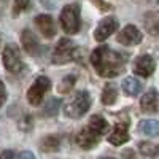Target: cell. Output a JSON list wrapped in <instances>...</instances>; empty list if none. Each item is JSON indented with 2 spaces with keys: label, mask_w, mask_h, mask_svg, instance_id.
Listing matches in <instances>:
<instances>
[{
  "label": "cell",
  "mask_w": 159,
  "mask_h": 159,
  "mask_svg": "<svg viewBox=\"0 0 159 159\" xmlns=\"http://www.w3.org/2000/svg\"><path fill=\"white\" fill-rule=\"evenodd\" d=\"M127 56L110 49L108 46H99L91 52V62L96 72L103 78H113L124 70Z\"/></svg>",
  "instance_id": "6da1fadb"
},
{
  "label": "cell",
  "mask_w": 159,
  "mask_h": 159,
  "mask_svg": "<svg viewBox=\"0 0 159 159\" xmlns=\"http://www.w3.org/2000/svg\"><path fill=\"white\" fill-rule=\"evenodd\" d=\"M143 25L148 34L159 37V11H148L143 16Z\"/></svg>",
  "instance_id": "9a60e30c"
},
{
  "label": "cell",
  "mask_w": 159,
  "mask_h": 159,
  "mask_svg": "<svg viewBox=\"0 0 159 159\" xmlns=\"http://www.w3.org/2000/svg\"><path fill=\"white\" fill-rule=\"evenodd\" d=\"M29 7H30V0H15V3H13V16H19Z\"/></svg>",
  "instance_id": "cb8c5ba5"
},
{
  "label": "cell",
  "mask_w": 159,
  "mask_h": 159,
  "mask_svg": "<svg viewBox=\"0 0 159 159\" xmlns=\"http://www.w3.org/2000/svg\"><path fill=\"white\" fill-rule=\"evenodd\" d=\"M16 159H35V157H34V154H32L30 151H22Z\"/></svg>",
  "instance_id": "83f0119b"
},
{
  "label": "cell",
  "mask_w": 159,
  "mask_h": 159,
  "mask_svg": "<svg viewBox=\"0 0 159 159\" xmlns=\"http://www.w3.org/2000/svg\"><path fill=\"white\" fill-rule=\"evenodd\" d=\"M116 29H118V19L113 18V16H107V18H103L96 27L94 38L97 42H103V40H107Z\"/></svg>",
  "instance_id": "52a82bcc"
},
{
  "label": "cell",
  "mask_w": 159,
  "mask_h": 159,
  "mask_svg": "<svg viewBox=\"0 0 159 159\" xmlns=\"http://www.w3.org/2000/svg\"><path fill=\"white\" fill-rule=\"evenodd\" d=\"M59 147H61V139L57 135H48L42 140V143H40V148H42L43 151H46V153L57 151Z\"/></svg>",
  "instance_id": "ffe728a7"
},
{
  "label": "cell",
  "mask_w": 159,
  "mask_h": 159,
  "mask_svg": "<svg viewBox=\"0 0 159 159\" xmlns=\"http://www.w3.org/2000/svg\"><path fill=\"white\" fill-rule=\"evenodd\" d=\"M80 5L78 3H69L61 11V27L65 34L75 35L80 30Z\"/></svg>",
  "instance_id": "3957f363"
},
{
  "label": "cell",
  "mask_w": 159,
  "mask_h": 159,
  "mask_svg": "<svg viewBox=\"0 0 159 159\" xmlns=\"http://www.w3.org/2000/svg\"><path fill=\"white\" fill-rule=\"evenodd\" d=\"M2 57H3V65L8 72L19 73L22 70L24 65H22V59H21V52L16 45H7Z\"/></svg>",
  "instance_id": "5b68a950"
},
{
  "label": "cell",
  "mask_w": 159,
  "mask_h": 159,
  "mask_svg": "<svg viewBox=\"0 0 159 159\" xmlns=\"http://www.w3.org/2000/svg\"><path fill=\"white\" fill-rule=\"evenodd\" d=\"M0 159H16V156L11 150H7V151H3L2 154H0Z\"/></svg>",
  "instance_id": "484cf974"
},
{
  "label": "cell",
  "mask_w": 159,
  "mask_h": 159,
  "mask_svg": "<svg viewBox=\"0 0 159 159\" xmlns=\"http://www.w3.org/2000/svg\"><path fill=\"white\" fill-rule=\"evenodd\" d=\"M118 99V89L113 83H108L107 86L103 88L102 92V103L103 105H113Z\"/></svg>",
  "instance_id": "d6986e66"
},
{
  "label": "cell",
  "mask_w": 159,
  "mask_h": 159,
  "mask_svg": "<svg viewBox=\"0 0 159 159\" xmlns=\"http://www.w3.org/2000/svg\"><path fill=\"white\" fill-rule=\"evenodd\" d=\"M140 108L147 113H159V91L150 89L140 100Z\"/></svg>",
  "instance_id": "8fae6325"
},
{
  "label": "cell",
  "mask_w": 159,
  "mask_h": 159,
  "mask_svg": "<svg viewBox=\"0 0 159 159\" xmlns=\"http://www.w3.org/2000/svg\"><path fill=\"white\" fill-rule=\"evenodd\" d=\"M142 32L135 27V25H132V24H129V25H126V27L119 32V35H118V42L121 43V45H124V46H135V45H139L140 42H142Z\"/></svg>",
  "instance_id": "ba28073f"
},
{
  "label": "cell",
  "mask_w": 159,
  "mask_h": 159,
  "mask_svg": "<svg viewBox=\"0 0 159 159\" xmlns=\"http://www.w3.org/2000/svg\"><path fill=\"white\" fill-rule=\"evenodd\" d=\"M99 139H100V135L97 134V132L92 130L89 126H86L78 132L76 143H78V147H81L83 150H91L99 143Z\"/></svg>",
  "instance_id": "9c48e42d"
},
{
  "label": "cell",
  "mask_w": 159,
  "mask_h": 159,
  "mask_svg": "<svg viewBox=\"0 0 159 159\" xmlns=\"http://www.w3.org/2000/svg\"><path fill=\"white\" fill-rule=\"evenodd\" d=\"M156 69V64H154V59L148 54H143L140 57L135 59L134 62V72L143 78H148Z\"/></svg>",
  "instance_id": "30bf717a"
},
{
  "label": "cell",
  "mask_w": 159,
  "mask_h": 159,
  "mask_svg": "<svg viewBox=\"0 0 159 159\" xmlns=\"http://www.w3.org/2000/svg\"><path fill=\"white\" fill-rule=\"evenodd\" d=\"M59 105H61V100H59V99H51V100H48L46 107H45V110H43V115H45V116H54V115L57 113V110H59Z\"/></svg>",
  "instance_id": "603a6c76"
},
{
  "label": "cell",
  "mask_w": 159,
  "mask_h": 159,
  "mask_svg": "<svg viewBox=\"0 0 159 159\" xmlns=\"http://www.w3.org/2000/svg\"><path fill=\"white\" fill-rule=\"evenodd\" d=\"M154 3H157V5H159V0H154Z\"/></svg>",
  "instance_id": "f1b7e54d"
},
{
  "label": "cell",
  "mask_w": 159,
  "mask_h": 159,
  "mask_svg": "<svg viewBox=\"0 0 159 159\" xmlns=\"http://www.w3.org/2000/svg\"><path fill=\"white\" fill-rule=\"evenodd\" d=\"M35 25L38 27V30L42 32L43 37L46 38H52L56 34V25H54V21L49 15H38L35 19H34Z\"/></svg>",
  "instance_id": "4fadbf2b"
},
{
  "label": "cell",
  "mask_w": 159,
  "mask_h": 159,
  "mask_svg": "<svg viewBox=\"0 0 159 159\" xmlns=\"http://www.w3.org/2000/svg\"><path fill=\"white\" fill-rule=\"evenodd\" d=\"M102 159H111V157H102Z\"/></svg>",
  "instance_id": "f546056e"
},
{
  "label": "cell",
  "mask_w": 159,
  "mask_h": 159,
  "mask_svg": "<svg viewBox=\"0 0 159 159\" xmlns=\"http://www.w3.org/2000/svg\"><path fill=\"white\" fill-rule=\"evenodd\" d=\"M51 88V81H49V78L46 76H38L34 84L29 88L27 91V100L30 105H40L46 94V91Z\"/></svg>",
  "instance_id": "8992f818"
},
{
  "label": "cell",
  "mask_w": 159,
  "mask_h": 159,
  "mask_svg": "<svg viewBox=\"0 0 159 159\" xmlns=\"http://www.w3.org/2000/svg\"><path fill=\"white\" fill-rule=\"evenodd\" d=\"M94 3L100 8V10H111V5H108V3H105L103 0H94Z\"/></svg>",
  "instance_id": "4316f807"
},
{
  "label": "cell",
  "mask_w": 159,
  "mask_h": 159,
  "mask_svg": "<svg viewBox=\"0 0 159 159\" xmlns=\"http://www.w3.org/2000/svg\"><path fill=\"white\" fill-rule=\"evenodd\" d=\"M123 91L126 92L127 96L130 97H135L140 94V91H142V84L137 78L134 76H129V78H124V81H123Z\"/></svg>",
  "instance_id": "e0dca14e"
},
{
  "label": "cell",
  "mask_w": 159,
  "mask_h": 159,
  "mask_svg": "<svg viewBox=\"0 0 159 159\" xmlns=\"http://www.w3.org/2000/svg\"><path fill=\"white\" fill-rule=\"evenodd\" d=\"M5 100H7V91H5V84L0 80V107L5 103Z\"/></svg>",
  "instance_id": "d4e9b609"
},
{
  "label": "cell",
  "mask_w": 159,
  "mask_h": 159,
  "mask_svg": "<svg viewBox=\"0 0 159 159\" xmlns=\"http://www.w3.org/2000/svg\"><path fill=\"white\" fill-rule=\"evenodd\" d=\"M92 130H96L99 135H103V134H107V130H108V123H107V119H105L103 116L100 115H94V116H91L89 119V124H88Z\"/></svg>",
  "instance_id": "ac0fdd59"
},
{
  "label": "cell",
  "mask_w": 159,
  "mask_h": 159,
  "mask_svg": "<svg viewBox=\"0 0 159 159\" xmlns=\"http://www.w3.org/2000/svg\"><path fill=\"white\" fill-rule=\"evenodd\" d=\"M129 140V130H127V123H118L111 134L108 135V142L115 147H119V145H123Z\"/></svg>",
  "instance_id": "5bb4252c"
},
{
  "label": "cell",
  "mask_w": 159,
  "mask_h": 159,
  "mask_svg": "<svg viewBox=\"0 0 159 159\" xmlns=\"http://www.w3.org/2000/svg\"><path fill=\"white\" fill-rule=\"evenodd\" d=\"M139 150L143 156H147V157H157L159 156V145L151 143V142H140Z\"/></svg>",
  "instance_id": "44dd1931"
},
{
  "label": "cell",
  "mask_w": 159,
  "mask_h": 159,
  "mask_svg": "<svg viewBox=\"0 0 159 159\" xmlns=\"http://www.w3.org/2000/svg\"><path fill=\"white\" fill-rule=\"evenodd\" d=\"M73 86H75V76H73V75H69V76H65L62 81L59 83L57 89H59V92H64V94H67V92L72 91Z\"/></svg>",
  "instance_id": "7402d4cb"
},
{
  "label": "cell",
  "mask_w": 159,
  "mask_h": 159,
  "mask_svg": "<svg viewBox=\"0 0 159 159\" xmlns=\"http://www.w3.org/2000/svg\"><path fill=\"white\" fill-rule=\"evenodd\" d=\"M139 129L148 137H159V121L156 119H143L139 124Z\"/></svg>",
  "instance_id": "2e32d148"
},
{
  "label": "cell",
  "mask_w": 159,
  "mask_h": 159,
  "mask_svg": "<svg viewBox=\"0 0 159 159\" xmlns=\"http://www.w3.org/2000/svg\"><path fill=\"white\" fill-rule=\"evenodd\" d=\"M73 52H75V43L72 42L70 38H61L54 51H52V62L54 64H65V62H70L73 59Z\"/></svg>",
  "instance_id": "277c9868"
},
{
  "label": "cell",
  "mask_w": 159,
  "mask_h": 159,
  "mask_svg": "<svg viewBox=\"0 0 159 159\" xmlns=\"http://www.w3.org/2000/svg\"><path fill=\"white\" fill-rule=\"evenodd\" d=\"M21 42H22V46H24V51L27 52V54L30 56H37L40 49H42V46H40V42L38 38L35 37V34L29 29L22 30L21 34Z\"/></svg>",
  "instance_id": "7c38bea8"
},
{
  "label": "cell",
  "mask_w": 159,
  "mask_h": 159,
  "mask_svg": "<svg viewBox=\"0 0 159 159\" xmlns=\"http://www.w3.org/2000/svg\"><path fill=\"white\" fill-rule=\"evenodd\" d=\"M91 107V96H89V92L88 91H78L76 94L65 103V107H64V111L65 115H67L69 118H81L83 115L88 113Z\"/></svg>",
  "instance_id": "7a4b0ae2"
}]
</instances>
